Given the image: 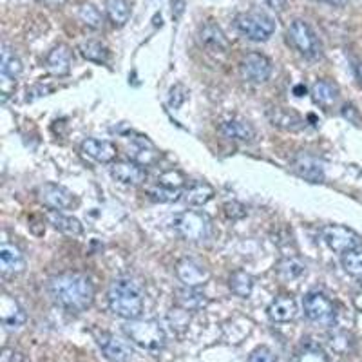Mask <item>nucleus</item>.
I'll return each instance as SVG.
<instances>
[{
	"mask_svg": "<svg viewBox=\"0 0 362 362\" xmlns=\"http://www.w3.org/2000/svg\"><path fill=\"white\" fill-rule=\"evenodd\" d=\"M199 38H202V44L210 47V49L216 51H225L228 49V40H226L225 33L219 25H216L214 22H206L202 28V33H199Z\"/></svg>",
	"mask_w": 362,
	"mask_h": 362,
	"instance_id": "nucleus-26",
	"label": "nucleus"
},
{
	"mask_svg": "<svg viewBox=\"0 0 362 362\" xmlns=\"http://www.w3.org/2000/svg\"><path fill=\"white\" fill-rule=\"evenodd\" d=\"M109 308L125 321L140 319L144 312V288L131 277H118L111 283L107 292Z\"/></svg>",
	"mask_w": 362,
	"mask_h": 362,
	"instance_id": "nucleus-2",
	"label": "nucleus"
},
{
	"mask_svg": "<svg viewBox=\"0 0 362 362\" xmlns=\"http://www.w3.org/2000/svg\"><path fill=\"white\" fill-rule=\"evenodd\" d=\"M129 156H132V161L144 165H153L160 160V153H158L154 145L147 140V138H140V140H134V147L131 148Z\"/></svg>",
	"mask_w": 362,
	"mask_h": 362,
	"instance_id": "nucleus-27",
	"label": "nucleus"
},
{
	"mask_svg": "<svg viewBox=\"0 0 362 362\" xmlns=\"http://www.w3.org/2000/svg\"><path fill=\"white\" fill-rule=\"evenodd\" d=\"M342 268H344L351 277L362 281V248H355L351 252H346L342 255Z\"/></svg>",
	"mask_w": 362,
	"mask_h": 362,
	"instance_id": "nucleus-33",
	"label": "nucleus"
},
{
	"mask_svg": "<svg viewBox=\"0 0 362 362\" xmlns=\"http://www.w3.org/2000/svg\"><path fill=\"white\" fill-rule=\"evenodd\" d=\"M235 28L241 35L254 42H264L276 31V22L263 11H245L235 15Z\"/></svg>",
	"mask_w": 362,
	"mask_h": 362,
	"instance_id": "nucleus-5",
	"label": "nucleus"
},
{
	"mask_svg": "<svg viewBox=\"0 0 362 362\" xmlns=\"http://www.w3.org/2000/svg\"><path fill=\"white\" fill-rule=\"evenodd\" d=\"M187 100V89L183 86H176L170 89V98H169V103L173 105L174 109L180 107L181 103L185 102Z\"/></svg>",
	"mask_w": 362,
	"mask_h": 362,
	"instance_id": "nucleus-41",
	"label": "nucleus"
},
{
	"mask_svg": "<svg viewBox=\"0 0 362 362\" xmlns=\"http://www.w3.org/2000/svg\"><path fill=\"white\" fill-rule=\"evenodd\" d=\"M328 4H334V6H342L346 2V0H326Z\"/></svg>",
	"mask_w": 362,
	"mask_h": 362,
	"instance_id": "nucleus-48",
	"label": "nucleus"
},
{
	"mask_svg": "<svg viewBox=\"0 0 362 362\" xmlns=\"http://www.w3.org/2000/svg\"><path fill=\"white\" fill-rule=\"evenodd\" d=\"M248 362H277V355L267 346H261V348H255L252 351Z\"/></svg>",
	"mask_w": 362,
	"mask_h": 362,
	"instance_id": "nucleus-39",
	"label": "nucleus"
},
{
	"mask_svg": "<svg viewBox=\"0 0 362 362\" xmlns=\"http://www.w3.org/2000/svg\"><path fill=\"white\" fill-rule=\"evenodd\" d=\"M339 96V87L337 83L329 82V80H319V82L313 83L312 87V98L317 105H321V107L329 109L334 107L335 103H337Z\"/></svg>",
	"mask_w": 362,
	"mask_h": 362,
	"instance_id": "nucleus-24",
	"label": "nucleus"
},
{
	"mask_svg": "<svg viewBox=\"0 0 362 362\" xmlns=\"http://www.w3.org/2000/svg\"><path fill=\"white\" fill-rule=\"evenodd\" d=\"M221 134L228 140L241 141V144H252L255 140V129L252 127V124L245 122V119H228V122H223L221 127H219Z\"/></svg>",
	"mask_w": 362,
	"mask_h": 362,
	"instance_id": "nucleus-19",
	"label": "nucleus"
},
{
	"mask_svg": "<svg viewBox=\"0 0 362 362\" xmlns=\"http://www.w3.org/2000/svg\"><path fill=\"white\" fill-rule=\"evenodd\" d=\"M78 17L87 28H93V29H98L103 22L102 13H100V9L96 8L95 4H83L78 11Z\"/></svg>",
	"mask_w": 362,
	"mask_h": 362,
	"instance_id": "nucleus-35",
	"label": "nucleus"
},
{
	"mask_svg": "<svg viewBox=\"0 0 362 362\" xmlns=\"http://www.w3.org/2000/svg\"><path fill=\"white\" fill-rule=\"evenodd\" d=\"M98 346L100 350L103 351V355L112 362H129V358L132 357L131 346L124 339L116 337L115 334H107V332L100 334Z\"/></svg>",
	"mask_w": 362,
	"mask_h": 362,
	"instance_id": "nucleus-14",
	"label": "nucleus"
},
{
	"mask_svg": "<svg viewBox=\"0 0 362 362\" xmlns=\"http://www.w3.org/2000/svg\"><path fill=\"white\" fill-rule=\"evenodd\" d=\"M228 286H230L232 293H235L241 299H247V297L252 296V290H254V277L245 270H235L230 276Z\"/></svg>",
	"mask_w": 362,
	"mask_h": 362,
	"instance_id": "nucleus-30",
	"label": "nucleus"
},
{
	"mask_svg": "<svg viewBox=\"0 0 362 362\" xmlns=\"http://www.w3.org/2000/svg\"><path fill=\"white\" fill-rule=\"evenodd\" d=\"M290 167H292V170L297 176L310 181V183H321V181H325V167L312 154H297L292 160V163H290Z\"/></svg>",
	"mask_w": 362,
	"mask_h": 362,
	"instance_id": "nucleus-12",
	"label": "nucleus"
},
{
	"mask_svg": "<svg viewBox=\"0 0 362 362\" xmlns=\"http://www.w3.org/2000/svg\"><path fill=\"white\" fill-rule=\"evenodd\" d=\"M216 196V190L214 187L206 183V181H194L183 190L181 194V198L187 205H192V206H203L210 202V199Z\"/></svg>",
	"mask_w": 362,
	"mask_h": 362,
	"instance_id": "nucleus-22",
	"label": "nucleus"
},
{
	"mask_svg": "<svg viewBox=\"0 0 362 362\" xmlns=\"http://www.w3.org/2000/svg\"><path fill=\"white\" fill-rule=\"evenodd\" d=\"M47 221H49L57 230L64 232L66 235H73V238L82 235L83 232V226L78 219L73 218V216L62 214L60 210H49V212H47Z\"/></svg>",
	"mask_w": 362,
	"mask_h": 362,
	"instance_id": "nucleus-25",
	"label": "nucleus"
},
{
	"mask_svg": "<svg viewBox=\"0 0 362 362\" xmlns=\"http://www.w3.org/2000/svg\"><path fill=\"white\" fill-rule=\"evenodd\" d=\"M105 9H107V17L116 28L127 24L131 17V8H129L127 0H105Z\"/></svg>",
	"mask_w": 362,
	"mask_h": 362,
	"instance_id": "nucleus-31",
	"label": "nucleus"
},
{
	"mask_svg": "<svg viewBox=\"0 0 362 362\" xmlns=\"http://www.w3.org/2000/svg\"><path fill=\"white\" fill-rule=\"evenodd\" d=\"M305 272L306 264L300 259H297V257H284L277 264V276H279L281 281H286V283L299 279Z\"/></svg>",
	"mask_w": 362,
	"mask_h": 362,
	"instance_id": "nucleus-28",
	"label": "nucleus"
},
{
	"mask_svg": "<svg viewBox=\"0 0 362 362\" xmlns=\"http://www.w3.org/2000/svg\"><path fill=\"white\" fill-rule=\"evenodd\" d=\"M241 74L250 83H264L272 74V62L261 53H248L241 62Z\"/></svg>",
	"mask_w": 362,
	"mask_h": 362,
	"instance_id": "nucleus-10",
	"label": "nucleus"
},
{
	"mask_svg": "<svg viewBox=\"0 0 362 362\" xmlns=\"http://www.w3.org/2000/svg\"><path fill=\"white\" fill-rule=\"evenodd\" d=\"M341 112H342V116H344L346 119H350L351 124H355V125H358V127H361L362 116L358 115V111H357V107H355V105H351V103H346L344 107L341 109Z\"/></svg>",
	"mask_w": 362,
	"mask_h": 362,
	"instance_id": "nucleus-42",
	"label": "nucleus"
},
{
	"mask_svg": "<svg viewBox=\"0 0 362 362\" xmlns=\"http://www.w3.org/2000/svg\"><path fill=\"white\" fill-rule=\"evenodd\" d=\"M71 62H73V57H71V49L67 45L58 44L54 45L53 49L47 54V60H45V66L54 76H66L71 71Z\"/></svg>",
	"mask_w": 362,
	"mask_h": 362,
	"instance_id": "nucleus-20",
	"label": "nucleus"
},
{
	"mask_svg": "<svg viewBox=\"0 0 362 362\" xmlns=\"http://www.w3.org/2000/svg\"><path fill=\"white\" fill-rule=\"evenodd\" d=\"M124 332L131 339V342L147 351L163 350L165 342H167L165 329L154 319H132V321L125 322Z\"/></svg>",
	"mask_w": 362,
	"mask_h": 362,
	"instance_id": "nucleus-3",
	"label": "nucleus"
},
{
	"mask_svg": "<svg viewBox=\"0 0 362 362\" xmlns=\"http://www.w3.org/2000/svg\"><path fill=\"white\" fill-rule=\"evenodd\" d=\"M174 296H176V305L180 306V308L187 310V312H199V310H203L209 305L206 296L199 292L198 288L183 286V288H177L176 292H174Z\"/></svg>",
	"mask_w": 362,
	"mask_h": 362,
	"instance_id": "nucleus-23",
	"label": "nucleus"
},
{
	"mask_svg": "<svg viewBox=\"0 0 362 362\" xmlns=\"http://www.w3.org/2000/svg\"><path fill=\"white\" fill-rule=\"evenodd\" d=\"M187 183V177L183 176V173L176 169H170V170H165L163 174L158 176V185L165 187V189H170V190H180L183 189Z\"/></svg>",
	"mask_w": 362,
	"mask_h": 362,
	"instance_id": "nucleus-34",
	"label": "nucleus"
},
{
	"mask_svg": "<svg viewBox=\"0 0 362 362\" xmlns=\"http://www.w3.org/2000/svg\"><path fill=\"white\" fill-rule=\"evenodd\" d=\"M293 362H328V357L315 348H306L305 351L297 355Z\"/></svg>",
	"mask_w": 362,
	"mask_h": 362,
	"instance_id": "nucleus-40",
	"label": "nucleus"
},
{
	"mask_svg": "<svg viewBox=\"0 0 362 362\" xmlns=\"http://www.w3.org/2000/svg\"><path fill=\"white\" fill-rule=\"evenodd\" d=\"M22 69H24V67H22L21 58L15 54V51H13L8 44L2 45V66H0L2 76L15 80L21 76Z\"/></svg>",
	"mask_w": 362,
	"mask_h": 362,
	"instance_id": "nucleus-29",
	"label": "nucleus"
},
{
	"mask_svg": "<svg viewBox=\"0 0 362 362\" xmlns=\"http://www.w3.org/2000/svg\"><path fill=\"white\" fill-rule=\"evenodd\" d=\"M189 313L190 312L180 308V306H177V308H174L173 312L169 313V322L173 325V329H185L190 322Z\"/></svg>",
	"mask_w": 362,
	"mask_h": 362,
	"instance_id": "nucleus-37",
	"label": "nucleus"
},
{
	"mask_svg": "<svg viewBox=\"0 0 362 362\" xmlns=\"http://www.w3.org/2000/svg\"><path fill=\"white\" fill-rule=\"evenodd\" d=\"M78 51L82 53V57L89 62L95 64H105L109 60V51L103 44L96 40H87L83 44H80Z\"/></svg>",
	"mask_w": 362,
	"mask_h": 362,
	"instance_id": "nucleus-32",
	"label": "nucleus"
},
{
	"mask_svg": "<svg viewBox=\"0 0 362 362\" xmlns=\"http://www.w3.org/2000/svg\"><path fill=\"white\" fill-rule=\"evenodd\" d=\"M0 321L9 332L22 328L28 321L24 308L8 293H2V297H0Z\"/></svg>",
	"mask_w": 362,
	"mask_h": 362,
	"instance_id": "nucleus-13",
	"label": "nucleus"
},
{
	"mask_svg": "<svg viewBox=\"0 0 362 362\" xmlns=\"http://www.w3.org/2000/svg\"><path fill=\"white\" fill-rule=\"evenodd\" d=\"M223 212L228 219L232 221H238V219H243L247 216V206L241 205L239 202H228L223 205Z\"/></svg>",
	"mask_w": 362,
	"mask_h": 362,
	"instance_id": "nucleus-38",
	"label": "nucleus"
},
{
	"mask_svg": "<svg viewBox=\"0 0 362 362\" xmlns=\"http://www.w3.org/2000/svg\"><path fill=\"white\" fill-rule=\"evenodd\" d=\"M303 310H305V315L308 317V321H312L313 325L334 326L335 321H337L335 305L329 297H326L321 292L306 293L305 299H303Z\"/></svg>",
	"mask_w": 362,
	"mask_h": 362,
	"instance_id": "nucleus-6",
	"label": "nucleus"
},
{
	"mask_svg": "<svg viewBox=\"0 0 362 362\" xmlns=\"http://www.w3.org/2000/svg\"><path fill=\"white\" fill-rule=\"evenodd\" d=\"M261 2L274 11H283L284 6H286V0H261Z\"/></svg>",
	"mask_w": 362,
	"mask_h": 362,
	"instance_id": "nucleus-45",
	"label": "nucleus"
},
{
	"mask_svg": "<svg viewBox=\"0 0 362 362\" xmlns=\"http://www.w3.org/2000/svg\"><path fill=\"white\" fill-rule=\"evenodd\" d=\"M47 93H51V87H44V86H38L35 89H28V98L25 100H35L38 96H45Z\"/></svg>",
	"mask_w": 362,
	"mask_h": 362,
	"instance_id": "nucleus-44",
	"label": "nucleus"
},
{
	"mask_svg": "<svg viewBox=\"0 0 362 362\" xmlns=\"http://www.w3.org/2000/svg\"><path fill=\"white\" fill-rule=\"evenodd\" d=\"M267 312L274 322H290L297 315V303L293 297L281 296L272 300Z\"/></svg>",
	"mask_w": 362,
	"mask_h": 362,
	"instance_id": "nucleus-21",
	"label": "nucleus"
},
{
	"mask_svg": "<svg viewBox=\"0 0 362 362\" xmlns=\"http://www.w3.org/2000/svg\"><path fill=\"white\" fill-rule=\"evenodd\" d=\"M176 276L180 279V283H183V286H189V288H199L203 284L209 283L210 272L209 268L203 267L202 263H198L196 259H181L176 264Z\"/></svg>",
	"mask_w": 362,
	"mask_h": 362,
	"instance_id": "nucleus-9",
	"label": "nucleus"
},
{
	"mask_svg": "<svg viewBox=\"0 0 362 362\" xmlns=\"http://www.w3.org/2000/svg\"><path fill=\"white\" fill-rule=\"evenodd\" d=\"M82 153L87 154L93 160L100 163H111L116 160V145L107 140H98V138H87L82 141Z\"/></svg>",
	"mask_w": 362,
	"mask_h": 362,
	"instance_id": "nucleus-18",
	"label": "nucleus"
},
{
	"mask_svg": "<svg viewBox=\"0 0 362 362\" xmlns=\"http://www.w3.org/2000/svg\"><path fill=\"white\" fill-rule=\"evenodd\" d=\"M267 118L274 127L288 132H297L305 127V119L299 112L288 107H270L267 109Z\"/></svg>",
	"mask_w": 362,
	"mask_h": 362,
	"instance_id": "nucleus-15",
	"label": "nucleus"
},
{
	"mask_svg": "<svg viewBox=\"0 0 362 362\" xmlns=\"http://www.w3.org/2000/svg\"><path fill=\"white\" fill-rule=\"evenodd\" d=\"M174 230L185 241L199 243L210 235L212 221H210V216L202 210H185L174 218Z\"/></svg>",
	"mask_w": 362,
	"mask_h": 362,
	"instance_id": "nucleus-4",
	"label": "nucleus"
},
{
	"mask_svg": "<svg viewBox=\"0 0 362 362\" xmlns=\"http://www.w3.org/2000/svg\"><path fill=\"white\" fill-rule=\"evenodd\" d=\"M148 194H151V198L156 199V202L167 203V202H176V199H180V196L183 192H180V190L165 189V187L158 185V187H154V189L148 190Z\"/></svg>",
	"mask_w": 362,
	"mask_h": 362,
	"instance_id": "nucleus-36",
	"label": "nucleus"
},
{
	"mask_svg": "<svg viewBox=\"0 0 362 362\" xmlns=\"http://www.w3.org/2000/svg\"><path fill=\"white\" fill-rule=\"evenodd\" d=\"M2 362H24V355L21 351H17L15 348H4L2 350V357H0Z\"/></svg>",
	"mask_w": 362,
	"mask_h": 362,
	"instance_id": "nucleus-43",
	"label": "nucleus"
},
{
	"mask_svg": "<svg viewBox=\"0 0 362 362\" xmlns=\"http://www.w3.org/2000/svg\"><path fill=\"white\" fill-rule=\"evenodd\" d=\"M355 73H357V78H358V82H361V86H362V62L358 64L357 67H355Z\"/></svg>",
	"mask_w": 362,
	"mask_h": 362,
	"instance_id": "nucleus-47",
	"label": "nucleus"
},
{
	"mask_svg": "<svg viewBox=\"0 0 362 362\" xmlns=\"http://www.w3.org/2000/svg\"><path fill=\"white\" fill-rule=\"evenodd\" d=\"M112 177L124 185H141L147 180V173L140 163L136 161H119L112 165Z\"/></svg>",
	"mask_w": 362,
	"mask_h": 362,
	"instance_id": "nucleus-17",
	"label": "nucleus"
},
{
	"mask_svg": "<svg viewBox=\"0 0 362 362\" xmlns=\"http://www.w3.org/2000/svg\"><path fill=\"white\" fill-rule=\"evenodd\" d=\"M288 38L297 51L306 58L321 57V42L305 21H293L288 28Z\"/></svg>",
	"mask_w": 362,
	"mask_h": 362,
	"instance_id": "nucleus-8",
	"label": "nucleus"
},
{
	"mask_svg": "<svg viewBox=\"0 0 362 362\" xmlns=\"http://www.w3.org/2000/svg\"><path fill=\"white\" fill-rule=\"evenodd\" d=\"M49 293L58 306L80 313L93 305L95 284L82 272H64L49 281Z\"/></svg>",
	"mask_w": 362,
	"mask_h": 362,
	"instance_id": "nucleus-1",
	"label": "nucleus"
},
{
	"mask_svg": "<svg viewBox=\"0 0 362 362\" xmlns=\"http://www.w3.org/2000/svg\"><path fill=\"white\" fill-rule=\"evenodd\" d=\"M354 303H355V306H357V308L362 312V290H361V292L355 293V296H354Z\"/></svg>",
	"mask_w": 362,
	"mask_h": 362,
	"instance_id": "nucleus-46",
	"label": "nucleus"
},
{
	"mask_svg": "<svg viewBox=\"0 0 362 362\" xmlns=\"http://www.w3.org/2000/svg\"><path fill=\"white\" fill-rule=\"evenodd\" d=\"M321 235L325 239V243L329 247V250H334L335 254L344 255L346 252H351L355 248L362 247L361 235L344 225L322 226Z\"/></svg>",
	"mask_w": 362,
	"mask_h": 362,
	"instance_id": "nucleus-7",
	"label": "nucleus"
},
{
	"mask_svg": "<svg viewBox=\"0 0 362 362\" xmlns=\"http://www.w3.org/2000/svg\"><path fill=\"white\" fill-rule=\"evenodd\" d=\"M0 270L4 276H18L25 270V257L21 248L11 243L0 245Z\"/></svg>",
	"mask_w": 362,
	"mask_h": 362,
	"instance_id": "nucleus-16",
	"label": "nucleus"
},
{
	"mask_svg": "<svg viewBox=\"0 0 362 362\" xmlns=\"http://www.w3.org/2000/svg\"><path fill=\"white\" fill-rule=\"evenodd\" d=\"M38 199L51 210H67L74 205V196L66 187L57 183H44L38 189Z\"/></svg>",
	"mask_w": 362,
	"mask_h": 362,
	"instance_id": "nucleus-11",
	"label": "nucleus"
}]
</instances>
